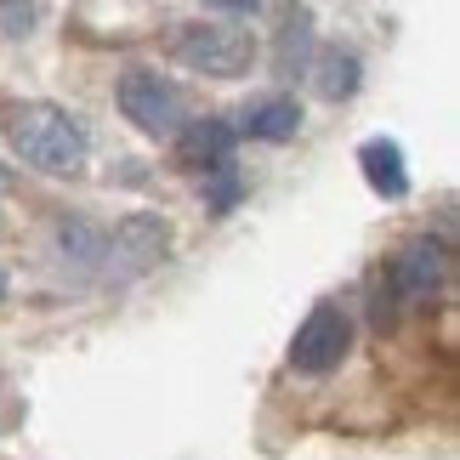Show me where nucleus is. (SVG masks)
<instances>
[{
    "instance_id": "f03ea898",
    "label": "nucleus",
    "mask_w": 460,
    "mask_h": 460,
    "mask_svg": "<svg viewBox=\"0 0 460 460\" xmlns=\"http://www.w3.org/2000/svg\"><path fill=\"white\" fill-rule=\"evenodd\" d=\"M251 58H256V34L227 23V17H205V23H188L176 34V63L210 80H239Z\"/></svg>"
},
{
    "instance_id": "dca6fc26",
    "label": "nucleus",
    "mask_w": 460,
    "mask_h": 460,
    "mask_svg": "<svg viewBox=\"0 0 460 460\" xmlns=\"http://www.w3.org/2000/svg\"><path fill=\"white\" fill-rule=\"evenodd\" d=\"M0 188H6V171H0Z\"/></svg>"
},
{
    "instance_id": "39448f33",
    "label": "nucleus",
    "mask_w": 460,
    "mask_h": 460,
    "mask_svg": "<svg viewBox=\"0 0 460 460\" xmlns=\"http://www.w3.org/2000/svg\"><path fill=\"white\" fill-rule=\"evenodd\" d=\"M347 347H352V318L335 302H318L302 318L296 341H290V364L302 369V376H330V369H341Z\"/></svg>"
},
{
    "instance_id": "f8f14e48",
    "label": "nucleus",
    "mask_w": 460,
    "mask_h": 460,
    "mask_svg": "<svg viewBox=\"0 0 460 460\" xmlns=\"http://www.w3.org/2000/svg\"><path fill=\"white\" fill-rule=\"evenodd\" d=\"M58 244H63V256H75V261H97L102 256V234L92 222H63L58 227Z\"/></svg>"
},
{
    "instance_id": "2eb2a0df",
    "label": "nucleus",
    "mask_w": 460,
    "mask_h": 460,
    "mask_svg": "<svg viewBox=\"0 0 460 460\" xmlns=\"http://www.w3.org/2000/svg\"><path fill=\"white\" fill-rule=\"evenodd\" d=\"M0 290H6V273H0Z\"/></svg>"
},
{
    "instance_id": "9d476101",
    "label": "nucleus",
    "mask_w": 460,
    "mask_h": 460,
    "mask_svg": "<svg viewBox=\"0 0 460 460\" xmlns=\"http://www.w3.org/2000/svg\"><path fill=\"white\" fill-rule=\"evenodd\" d=\"M313 85H318L324 102H347L352 92H358V58L341 51V46L318 51V58H313Z\"/></svg>"
},
{
    "instance_id": "ddd939ff",
    "label": "nucleus",
    "mask_w": 460,
    "mask_h": 460,
    "mask_svg": "<svg viewBox=\"0 0 460 460\" xmlns=\"http://www.w3.org/2000/svg\"><path fill=\"white\" fill-rule=\"evenodd\" d=\"M234 199H239V176H234V165H222V171H217V188H210V205L227 210Z\"/></svg>"
},
{
    "instance_id": "1a4fd4ad",
    "label": "nucleus",
    "mask_w": 460,
    "mask_h": 460,
    "mask_svg": "<svg viewBox=\"0 0 460 460\" xmlns=\"http://www.w3.org/2000/svg\"><path fill=\"white\" fill-rule=\"evenodd\" d=\"M358 165H364V182L381 193V199H403L410 193V171H403V148L393 137H369L358 148Z\"/></svg>"
},
{
    "instance_id": "0eeeda50",
    "label": "nucleus",
    "mask_w": 460,
    "mask_h": 460,
    "mask_svg": "<svg viewBox=\"0 0 460 460\" xmlns=\"http://www.w3.org/2000/svg\"><path fill=\"white\" fill-rule=\"evenodd\" d=\"M176 159L188 171H222L234 165V126L227 119H193L176 131Z\"/></svg>"
},
{
    "instance_id": "423d86ee",
    "label": "nucleus",
    "mask_w": 460,
    "mask_h": 460,
    "mask_svg": "<svg viewBox=\"0 0 460 460\" xmlns=\"http://www.w3.org/2000/svg\"><path fill=\"white\" fill-rule=\"evenodd\" d=\"M165 244H171V227L159 217H126L114 227V239H102V256H109L114 268H126V273H143V268H154V261L165 256Z\"/></svg>"
},
{
    "instance_id": "9b49d317",
    "label": "nucleus",
    "mask_w": 460,
    "mask_h": 460,
    "mask_svg": "<svg viewBox=\"0 0 460 460\" xmlns=\"http://www.w3.org/2000/svg\"><path fill=\"white\" fill-rule=\"evenodd\" d=\"M313 17L307 12H296L290 23H285V34H279V51H273V68L279 75H290V68H302V58H307V40H313Z\"/></svg>"
},
{
    "instance_id": "20e7f679",
    "label": "nucleus",
    "mask_w": 460,
    "mask_h": 460,
    "mask_svg": "<svg viewBox=\"0 0 460 460\" xmlns=\"http://www.w3.org/2000/svg\"><path fill=\"white\" fill-rule=\"evenodd\" d=\"M449 273H455L449 244L432 239V234H420V239H410L393 256V296H398V302H410V307H432L438 296H444Z\"/></svg>"
},
{
    "instance_id": "4468645a",
    "label": "nucleus",
    "mask_w": 460,
    "mask_h": 460,
    "mask_svg": "<svg viewBox=\"0 0 460 460\" xmlns=\"http://www.w3.org/2000/svg\"><path fill=\"white\" fill-rule=\"evenodd\" d=\"M34 17H40V6H0V23H6V34H29Z\"/></svg>"
},
{
    "instance_id": "7ed1b4c3",
    "label": "nucleus",
    "mask_w": 460,
    "mask_h": 460,
    "mask_svg": "<svg viewBox=\"0 0 460 460\" xmlns=\"http://www.w3.org/2000/svg\"><path fill=\"white\" fill-rule=\"evenodd\" d=\"M119 114L143 137H176L188 126L182 92H176L165 75H154V68H126V75H119Z\"/></svg>"
},
{
    "instance_id": "f257e3e1",
    "label": "nucleus",
    "mask_w": 460,
    "mask_h": 460,
    "mask_svg": "<svg viewBox=\"0 0 460 460\" xmlns=\"http://www.w3.org/2000/svg\"><path fill=\"white\" fill-rule=\"evenodd\" d=\"M0 131H6V143L23 165L46 176H80L85 154H92L85 126L58 102H0Z\"/></svg>"
},
{
    "instance_id": "6e6552de",
    "label": "nucleus",
    "mask_w": 460,
    "mask_h": 460,
    "mask_svg": "<svg viewBox=\"0 0 460 460\" xmlns=\"http://www.w3.org/2000/svg\"><path fill=\"white\" fill-rule=\"evenodd\" d=\"M302 131V109H296V97H261L251 109L239 114L234 137H256V143H290V137Z\"/></svg>"
}]
</instances>
